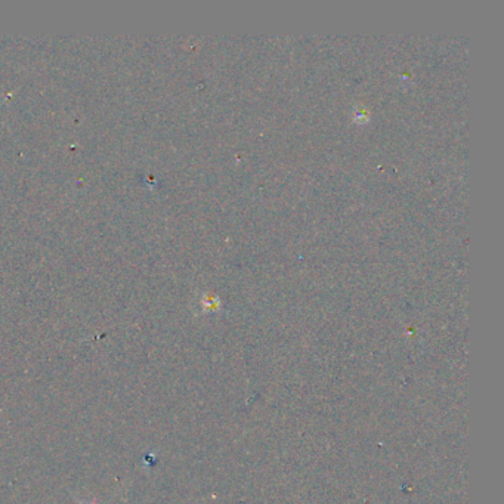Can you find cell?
Masks as SVG:
<instances>
[{"label":"cell","mask_w":504,"mask_h":504,"mask_svg":"<svg viewBox=\"0 0 504 504\" xmlns=\"http://www.w3.org/2000/svg\"><path fill=\"white\" fill-rule=\"evenodd\" d=\"M80 504H98L96 501H94V503H86V501H78Z\"/></svg>","instance_id":"cell-1"}]
</instances>
